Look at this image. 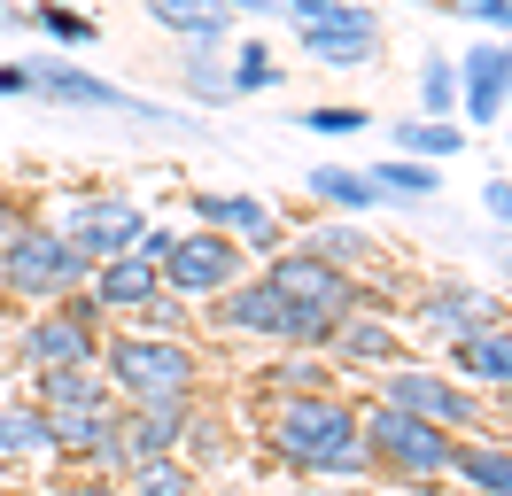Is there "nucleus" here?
<instances>
[{"instance_id":"obj_34","label":"nucleus","mask_w":512,"mask_h":496,"mask_svg":"<svg viewBox=\"0 0 512 496\" xmlns=\"http://www.w3.org/2000/svg\"><path fill=\"white\" fill-rule=\"evenodd\" d=\"M450 16H466V24H481L489 39H512V0H443Z\"/></svg>"},{"instance_id":"obj_26","label":"nucleus","mask_w":512,"mask_h":496,"mask_svg":"<svg viewBox=\"0 0 512 496\" xmlns=\"http://www.w3.org/2000/svg\"><path fill=\"white\" fill-rule=\"evenodd\" d=\"M334 341H342V357H350V365H388V357H396V326H388L381 310H365V303L334 326Z\"/></svg>"},{"instance_id":"obj_39","label":"nucleus","mask_w":512,"mask_h":496,"mask_svg":"<svg viewBox=\"0 0 512 496\" xmlns=\"http://www.w3.org/2000/svg\"><path fill=\"white\" fill-rule=\"evenodd\" d=\"M233 16H280V0H225Z\"/></svg>"},{"instance_id":"obj_5","label":"nucleus","mask_w":512,"mask_h":496,"mask_svg":"<svg viewBox=\"0 0 512 496\" xmlns=\"http://www.w3.org/2000/svg\"><path fill=\"white\" fill-rule=\"evenodd\" d=\"M86 272H94V256H78L39 217H16V233L0 241V295H16V303H63L86 287Z\"/></svg>"},{"instance_id":"obj_15","label":"nucleus","mask_w":512,"mask_h":496,"mask_svg":"<svg viewBox=\"0 0 512 496\" xmlns=\"http://www.w3.org/2000/svg\"><path fill=\"white\" fill-rule=\"evenodd\" d=\"M450 62H458V109H466V124H497L505 117V93H512L505 47H497V39H474L466 55H450Z\"/></svg>"},{"instance_id":"obj_42","label":"nucleus","mask_w":512,"mask_h":496,"mask_svg":"<svg viewBox=\"0 0 512 496\" xmlns=\"http://www.w3.org/2000/svg\"><path fill=\"white\" fill-rule=\"evenodd\" d=\"M39 496H101V489H39Z\"/></svg>"},{"instance_id":"obj_45","label":"nucleus","mask_w":512,"mask_h":496,"mask_svg":"<svg viewBox=\"0 0 512 496\" xmlns=\"http://www.w3.org/2000/svg\"><path fill=\"white\" fill-rule=\"evenodd\" d=\"M505 117H512V93H505Z\"/></svg>"},{"instance_id":"obj_31","label":"nucleus","mask_w":512,"mask_h":496,"mask_svg":"<svg viewBox=\"0 0 512 496\" xmlns=\"http://www.w3.org/2000/svg\"><path fill=\"white\" fill-rule=\"evenodd\" d=\"M450 109H458V62L419 55V117H450Z\"/></svg>"},{"instance_id":"obj_21","label":"nucleus","mask_w":512,"mask_h":496,"mask_svg":"<svg viewBox=\"0 0 512 496\" xmlns=\"http://www.w3.org/2000/svg\"><path fill=\"white\" fill-rule=\"evenodd\" d=\"M39 380V411H94V403H117V388L101 380L94 365H70V372H32Z\"/></svg>"},{"instance_id":"obj_29","label":"nucleus","mask_w":512,"mask_h":496,"mask_svg":"<svg viewBox=\"0 0 512 496\" xmlns=\"http://www.w3.org/2000/svg\"><path fill=\"white\" fill-rule=\"evenodd\" d=\"M109 419H117V403H94V411H47V434H55V450L94 458V442L109 434Z\"/></svg>"},{"instance_id":"obj_27","label":"nucleus","mask_w":512,"mask_h":496,"mask_svg":"<svg viewBox=\"0 0 512 496\" xmlns=\"http://www.w3.org/2000/svg\"><path fill=\"white\" fill-rule=\"evenodd\" d=\"M225 70H233V101H249V93H272L288 78V62L272 55L264 39H241V47H225Z\"/></svg>"},{"instance_id":"obj_33","label":"nucleus","mask_w":512,"mask_h":496,"mask_svg":"<svg viewBox=\"0 0 512 496\" xmlns=\"http://www.w3.org/2000/svg\"><path fill=\"white\" fill-rule=\"evenodd\" d=\"M125 496H194V473L179 458H148V465H132Z\"/></svg>"},{"instance_id":"obj_37","label":"nucleus","mask_w":512,"mask_h":496,"mask_svg":"<svg viewBox=\"0 0 512 496\" xmlns=\"http://www.w3.org/2000/svg\"><path fill=\"white\" fill-rule=\"evenodd\" d=\"M16 217H24V210H16V186L0 179V241H8V233H16Z\"/></svg>"},{"instance_id":"obj_43","label":"nucleus","mask_w":512,"mask_h":496,"mask_svg":"<svg viewBox=\"0 0 512 496\" xmlns=\"http://www.w3.org/2000/svg\"><path fill=\"white\" fill-rule=\"evenodd\" d=\"M497 47H505V78H512V39H497Z\"/></svg>"},{"instance_id":"obj_18","label":"nucleus","mask_w":512,"mask_h":496,"mask_svg":"<svg viewBox=\"0 0 512 496\" xmlns=\"http://www.w3.org/2000/svg\"><path fill=\"white\" fill-rule=\"evenodd\" d=\"M148 16H156L179 47H225V39H233V8H225V0H148Z\"/></svg>"},{"instance_id":"obj_13","label":"nucleus","mask_w":512,"mask_h":496,"mask_svg":"<svg viewBox=\"0 0 512 496\" xmlns=\"http://www.w3.org/2000/svg\"><path fill=\"white\" fill-rule=\"evenodd\" d=\"M156 295H163V272H156V256H140V248H132V256H101L94 272H86V303H94L101 318H109V310H117V318H148Z\"/></svg>"},{"instance_id":"obj_22","label":"nucleus","mask_w":512,"mask_h":496,"mask_svg":"<svg viewBox=\"0 0 512 496\" xmlns=\"http://www.w3.org/2000/svg\"><path fill=\"white\" fill-rule=\"evenodd\" d=\"M288 248L319 256V264H342V272H357V264L373 256V241H365V225H357V217H326V225H311V233H295Z\"/></svg>"},{"instance_id":"obj_14","label":"nucleus","mask_w":512,"mask_h":496,"mask_svg":"<svg viewBox=\"0 0 512 496\" xmlns=\"http://www.w3.org/2000/svg\"><path fill=\"white\" fill-rule=\"evenodd\" d=\"M505 295H489V287H427V303H419V326L435 341H466L481 326H505Z\"/></svg>"},{"instance_id":"obj_19","label":"nucleus","mask_w":512,"mask_h":496,"mask_svg":"<svg viewBox=\"0 0 512 496\" xmlns=\"http://www.w3.org/2000/svg\"><path fill=\"white\" fill-rule=\"evenodd\" d=\"M365 179H373V194H381V210H388V202L419 210V202H435V194H443V163H419V155H381Z\"/></svg>"},{"instance_id":"obj_30","label":"nucleus","mask_w":512,"mask_h":496,"mask_svg":"<svg viewBox=\"0 0 512 496\" xmlns=\"http://www.w3.org/2000/svg\"><path fill=\"white\" fill-rule=\"evenodd\" d=\"M32 24L55 39V55H70V47H94V39H101L94 16H78V8H63V0H39V8H32Z\"/></svg>"},{"instance_id":"obj_36","label":"nucleus","mask_w":512,"mask_h":496,"mask_svg":"<svg viewBox=\"0 0 512 496\" xmlns=\"http://www.w3.org/2000/svg\"><path fill=\"white\" fill-rule=\"evenodd\" d=\"M0 93L24 101V93H32V62H0Z\"/></svg>"},{"instance_id":"obj_6","label":"nucleus","mask_w":512,"mask_h":496,"mask_svg":"<svg viewBox=\"0 0 512 496\" xmlns=\"http://www.w3.org/2000/svg\"><path fill=\"white\" fill-rule=\"evenodd\" d=\"M156 272H163V295H179V303H218L233 279H249V256L225 241V233H210V225H187V233L163 241Z\"/></svg>"},{"instance_id":"obj_17","label":"nucleus","mask_w":512,"mask_h":496,"mask_svg":"<svg viewBox=\"0 0 512 496\" xmlns=\"http://www.w3.org/2000/svg\"><path fill=\"white\" fill-rule=\"evenodd\" d=\"M450 372L505 396V388H512V318H505V326H481V334H466V341H450Z\"/></svg>"},{"instance_id":"obj_10","label":"nucleus","mask_w":512,"mask_h":496,"mask_svg":"<svg viewBox=\"0 0 512 496\" xmlns=\"http://www.w3.org/2000/svg\"><path fill=\"white\" fill-rule=\"evenodd\" d=\"M450 450H458V434L427 427V419L396 411V403H373V419H365V458L388 465V473H404V481H443Z\"/></svg>"},{"instance_id":"obj_9","label":"nucleus","mask_w":512,"mask_h":496,"mask_svg":"<svg viewBox=\"0 0 512 496\" xmlns=\"http://www.w3.org/2000/svg\"><path fill=\"white\" fill-rule=\"evenodd\" d=\"M187 217H194V225H210V233H225L241 256H264V264L295 241L288 217L272 210L264 194H241V186H187Z\"/></svg>"},{"instance_id":"obj_1","label":"nucleus","mask_w":512,"mask_h":496,"mask_svg":"<svg viewBox=\"0 0 512 496\" xmlns=\"http://www.w3.org/2000/svg\"><path fill=\"white\" fill-rule=\"evenodd\" d=\"M272 450L288 465H303V473H334V481H350V473H365V419H357L350 403L319 396V388H303V396H288L280 411H272Z\"/></svg>"},{"instance_id":"obj_32","label":"nucleus","mask_w":512,"mask_h":496,"mask_svg":"<svg viewBox=\"0 0 512 496\" xmlns=\"http://www.w3.org/2000/svg\"><path fill=\"white\" fill-rule=\"evenodd\" d=\"M295 124H303L311 140H350V132H365V124H373V109H357V101H311Z\"/></svg>"},{"instance_id":"obj_23","label":"nucleus","mask_w":512,"mask_h":496,"mask_svg":"<svg viewBox=\"0 0 512 496\" xmlns=\"http://www.w3.org/2000/svg\"><path fill=\"white\" fill-rule=\"evenodd\" d=\"M388 148H396V155H419V163H450V155H466V124H450V117L388 124Z\"/></svg>"},{"instance_id":"obj_20","label":"nucleus","mask_w":512,"mask_h":496,"mask_svg":"<svg viewBox=\"0 0 512 496\" xmlns=\"http://www.w3.org/2000/svg\"><path fill=\"white\" fill-rule=\"evenodd\" d=\"M303 194H311L319 210H334V217H365V210H381V194H373V179H365L357 163H319V171L303 179Z\"/></svg>"},{"instance_id":"obj_44","label":"nucleus","mask_w":512,"mask_h":496,"mask_svg":"<svg viewBox=\"0 0 512 496\" xmlns=\"http://www.w3.org/2000/svg\"><path fill=\"white\" fill-rule=\"evenodd\" d=\"M497 442H505V450H512V434H497Z\"/></svg>"},{"instance_id":"obj_8","label":"nucleus","mask_w":512,"mask_h":496,"mask_svg":"<svg viewBox=\"0 0 512 496\" xmlns=\"http://www.w3.org/2000/svg\"><path fill=\"white\" fill-rule=\"evenodd\" d=\"M148 202L140 194H70L63 210H55V233H63L78 256H132V248L148 241Z\"/></svg>"},{"instance_id":"obj_24","label":"nucleus","mask_w":512,"mask_h":496,"mask_svg":"<svg viewBox=\"0 0 512 496\" xmlns=\"http://www.w3.org/2000/svg\"><path fill=\"white\" fill-rule=\"evenodd\" d=\"M450 473L474 496H512V450L505 442H458V450H450Z\"/></svg>"},{"instance_id":"obj_3","label":"nucleus","mask_w":512,"mask_h":496,"mask_svg":"<svg viewBox=\"0 0 512 496\" xmlns=\"http://www.w3.org/2000/svg\"><path fill=\"white\" fill-rule=\"evenodd\" d=\"M32 93L55 101V109H70V117H132V124H163V132H194L187 109L148 101V93L117 86V78H101V70H86V62H70V55H32Z\"/></svg>"},{"instance_id":"obj_35","label":"nucleus","mask_w":512,"mask_h":496,"mask_svg":"<svg viewBox=\"0 0 512 496\" xmlns=\"http://www.w3.org/2000/svg\"><path fill=\"white\" fill-rule=\"evenodd\" d=\"M481 217H489L497 233H512V179H489V186H481Z\"/></svg>"},{"instance_id":"obj_11","label":"nucleus","mask_w":512,"mask_h":496,"mask_svg":"<svg viewBox=\"0 0 512 496\" xmlns=\"http://www.w3.org/2000/svg\"><path fill=\"white\" fill-rule=\"evenodd\" d=\"M381 39H388V24H381V8H365V0H326L311 24H295V47L319 70H373Z\"/></svg>"},{"instance_id":"obj_41","label":"nucleus","mask_w":512,"mask_h":496,"mask_svg":"<svg viewBox=\"0 0 512 496\" xmlns=\"http://www.w3.org/2000/svg\"><path fill=\"white\" fill-rule=\"evenodd\" d=\"M16 24H32V16H24L16 0H0V31H16Z\"/></svg>"},{"instance_id":"obj_4","label":"nucleus","mask_w":512,"mask_h":496,"mask_svg":"<svg viewBox=\"0 0 512 496\" xmlns=\"http://www.w3.org/2000/svg\"><path fill=\"white\" fill-rule=\"evenodd\" d=\"M194 349L179 334H117L101 341V380L117 403H194Z\"/></svg>"},{"instance_id":"obj_28","label":"nucleus","mask_w":512,"mask_h":496,"mask_svg":"<svg viewBox=\"0 0 512 496\" xmlns=\"http://www.w3.org/2000/svg\"><path fill=\"white\" fill-rule=\"evenodd\" d=\"M39 450H55L47 411H32V403H0V458H39Z\"/></svg>"},{"instance_id":"obj_25","label":"nucleus","mask_w":512,"mask_h":496,"mask_svg":"<svg viewBox=\"0 0 512 496\" xmlns=\"http://www.w3.org/2000/svg\"><path fill=\"white\" fill-rule=\"evenodd\" d=\"M179 86H187L194 109H225V101H233V70H225V47H187V55H179Z\"/></svg>"},{"instance_id":"obj_12","label":"nucleus","mask_w":512,"mask_h":496,"mask_svg":"<svg viewBox=\"0 0 512 496\" xmlns=\"http://www.w3.org/2000/svg\"><path fill=\"white\" fill-rule=\"evenodd\" d=\"M381 403H396V411H412V419H427V427H443V434H474L481 427V396L458 380V372L388 365L381 372Z\"/></svg>"},{"instance_id":"obj_16","label":"nucleus","mask_w":512,"mask_h":496,"mask_svg":"<svg viewBox=\"0 0 512 496\" xmlns=\"http://www.w3.org/2000/svg\"><path fill=\"white\" fill-rule=\"evenodd\" d=\"M210 318H218L225 334H241V341H249V334L256 341H288V303L272 295V279H264V272H256V279H233Z\"/></svg>"},{"instance_id":"obj_46","label":"nucleus","mask_w":512,"mask_h":496,"mask_svg":"<svg viewBox=\"0 0 512 496\" xmlns=\"http://www.w3.org/2000/svg\"><path fill=\"white\" fill-rule=\"evenodd\" d=\"M505 411H512V388H505Z\"/></svg>"},{"instance_id":"obj_40","label":"nucleus","mask_w":512,"mask_h":496,"mask_svg":"<svg viewBox=\"0 0 512 496\" xmlns=\"http://www.w3.org/2000/svg\"><path fill=\"white\" fill-rule=\"evenodd\" d=\"M489 264H497V279H505V295H512V241H497V248H489Z\"/></svg>"},{"instance_id":"obj_2","label":"nucleus","mask_w":512,"mask_h":496,"mask_svg":"<svg viewBox=\"0 0 512 496\" xmlns=\"http://www.w3.org/2000/svg\"><path fill=\"white\" fill-rule=\"evenodd\" d=\"M264 279H272V295L288 303V341H295V349L334 341V326H342V318L365 303L357 272H342V264H319V256H303V248H280V256L264 264Z\"/></svg>"},{"instance_id":"obj_7","label":"nucleus","mask_w":512,"mask_h":496,"mask_svg":"<svg viewBox=\"0 0 512 496\" xmlns=\"http://www.w3.org/2000/svg\"><path fill=\"white\" fill-rule=\"evenodd\" d=\"M16 365L24 372H70V365H101V310L86 303V287L63 295L55 310H39L16 334Z\"/></svg>"},{"instance_id":"obj_38","label":"nucleus","mask_w":512,"mask_h":496,"mask_svg":"<svg viewBox=\"0 0 512 496\" xmlns=\"http://www.w3.org/2000/svg\"><path fill=\"white\" fill-rule=\"evenodd\" d=\"M319 8H326V0H280V16H288V24H311Z\"/></svg>"}]
</instances>
